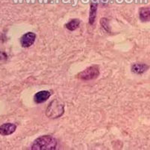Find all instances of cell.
<instances>
[{"instance_id":"cell-1","label":"cell","mask_w":150,"mask_h":150,"mask_svg":"<svg viewBox=\"0 0 150 150\" xmlns=\"http://www.w3.org/2000/svg\"><path fill=\"white\" fill-rule=\"evenodd\" d=\"M57 145H58V142L53 137L50 135H44L38 137L35 140L31 149L34 150H51L56 149Z\"/></svg>"},{"instance_id":"cell-2","label":"cell","mask_w":150,"mask_h":150,"mask_svg":"<svg viewBox=\"0 0 150 150\" xmlns=\"http://www.w3.org/2000/svg\"><path fill=\"white\" fill-rule=\"evenodd\" d=\"M64 112V104H62L60 101L57 100H53L50 104L48 105L47 109L46 110V114L50 119H56L63 114Z\"/></svg>"},{"instance_id":"cell-3","label":"cell","mask_w":150,"mask_h":150,"mask_svg":"<svg viewBox=\"0 0 150 150\" xmlns=\"http://www.w3.org/2000/svg\"><path fill=\"white\" fill-rule=\"evenodd\" d=\"M100 74V70L98 65H92L85 70L80 72L77 75V77L82 80H91L96 79Z\"/></svg>"},{"instance_id":"cell-4","label":"cell","mask_w":150,"mask_h":150,"mask_svg":"<svg viewBox=\"0 0 150 150\" xmlns=\"http://www.w3.org/2000/svg\"><path fill=\"white\" fill-rule=\"evenodd\" d=\"M36 38V35L33 33H27L24 34L21 38V44L23 47L27 48L34 44Z\"/></svg>"},{"instance_id":"cell-5","label":"cell","mask_w":150,"mask_h":150,"mask_svg":"<svg viewBox=\"0 0 150 150\" xmlns=\"http://www.w3.org/2000/svg\"><path fill=\"white\" fill-rule=\"evenodd\" d=\"M17 129L16 125L12 123H5L0 126V134L3 136L12 134Z\"/></svg>"},{"instance_id":"cell-6","label":"cell","mask_w":150,"mask_h":150,"mask_svg":"<svg viewBox=\"0 0 150 150\" xmlns=\"http://www.w3.org/2000/svg\"><path fill=\"white\" fill-rule=\"evenodd\" d=\"M50 92L49 91H40L34 96V101L36 104H41L46 101L50 97Z\"/></svg>"},{"instance_id":"cell-7","label":"cell","mask_w":150,"mask_h":150,"mask_svg":"<svg viewBox=\"0 0 150 150\" xmlns=\"http://www.w3.org/2000/svg\"><path fill=\"white\" fill-rule=\"evenodd\" d=\"M149 68V66L145 64L137 63L132 65L131 67V71L137 74H143Z\"/></svg>"},{"instance_id":"cell-8","label":"cell","mask_w":150,"mask_h":150,"mask_svg":"<svg viewBox=\"0 0 150 150\" xmlns=\"http://www.w3.org/2000/svg\"><path fill=\"white\" fill-rule=\"evenodd\" d=\"M140 19L143 22H148L150 21V7L141 8L140 9Z\"/></svg>"},{"instance_id":"cell-9","label":"cell","mask_w":150,"mask_h":150,"mask_svg":"<svg viewBox=\"0 0 150 150\" xmlns=\"http://www.w3.org/2000/svg\"><path fill=\"white\" fill-rule=\"evenodd\" d=\"M98 5L95 3L91 4L90 13H89V24L92 25L95 23L96 18V11H97Z\"/></svg>"},{"instance_id":"cell-10","label":"cell","mask_w":150,"mask_h":150,"mask_svg":"<svg viewBox=\"0 0 150 150\" xmlns=\"http://www.w3.org/2000/svg\"><path fill=\"white\" fill-rule=\"evenodd\" d=\"M80 21L78 19H73L70 22L65 24V28L70 31H74L80 26Z\"/></svg>"}]
</instances>
